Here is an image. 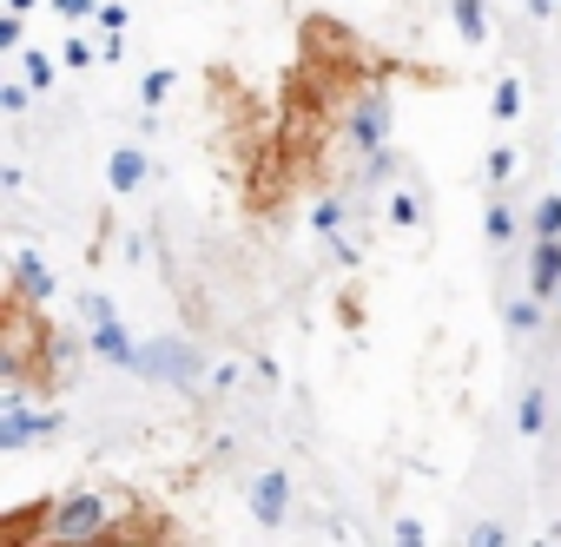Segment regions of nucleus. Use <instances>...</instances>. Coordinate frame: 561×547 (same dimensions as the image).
<instances>
[{"mask_svg": "<svg viewBox=\"0 0 561 547\" xmlns=\"http://www.w3.org/2000/svg\"><path fill=\"white\" fill-rule=\"evenodd\" d=\"M126 514H139L126 494H113V488H73V494H60V501L41 514V527H14V540H41V547H87V540L119 534V521H126Z\"/></svg>", "mask_w": 561, "mask_h": 547, "instance_id": "nucleus-1", "label": "nucleus"}, {"mask_svg": "<svg viewBox=\"0 0 561 547\" xmlns=\"http://www.w3.org/2000/svg\"><path fill=\"white\" fill-rule=\"evenodd\" d=\"M285 514H291V475L285 468H264L251 481V521L257 527H285Z\"/></svg>", "mask_w": 561, "mask_h": 547, "instance_id": "nucleus-2", "label": "nucleus"}, {"mask_svg": "<svg viewBox=\"0 0 561 547\" xmlns=\"http://www.w3.org/2000/svg\"><path fill=\"white\" fill-rule=\"evenodd\" d=\"M351 139H357L364 152H383V146H390V93H383V86H370V93L357 100V113H351Z\"/></svg>", "mask_w": 561, "mask_h": 547, "instance_id": "nucleus-3", "label": "nucleus"}, {"mask_svg": "<svg viewBox=\"0 0 561 547\" xmlns=\"http://www.w3.org/2000/svg\"><path fill=\"white\" fill-rule=\"evenodd\" d=\"M87 324H93V350H100L113 370H139V363H146V350L119 330V317H113V311H100V317H87Z\"/></svg>", "mask_w": 561, "mask_h": 547, "instance_id": "nucleus-4", "label": "nucleus"}, {"mask_svg": "<svg viewBox=\"0 0 561 547\" xmlns=\"http://www.w3.org/2000/svg\"><path fill=\"white\" fill-rule=\"evenodd\" d=\"M528 291L535 298H561V237H528Z\"/></svg>", "mask_w": 561, "mask_h": 547, "instance_id": "nucleus-5", "label": "nucleus"}, {"mask_svg": "<svg viewBox=\"0 0 561 547\" xmlns=\"http://www.w3.org/2000/svg\"><path fill=\"white\" fill-rule=\"evenodd\" d=\"M54 291L60 284H54V270L41 264V251H14V298L41 311V304H54Z\"/></svg>", "mask_w": 561, "mask_h": 547, "instance_id": "nucleus-6", "label": "nucleus"}, {"mask_svg": "<svg viewBox=\"0 0 561 547\" xmlns=\"http://www.w3.org/2000/svg\"><path fill=\"white\" fill-rule=\"evenodd\" d=\"M146 178H152V159H146V146H119V152H106V185H113L119 198H133Z\"/></svg>", "mask_w": 561, "mask_h": 547, "instance_id": "nucleus-7", "label": "nucleus"}, {"mask_svg": "<svg viewBox=\"0 0 561 547\" xmlns=\"http://www.w3.org/2000/svg\"><path fill=\"white\" fill-rule=\"evenodd\" d=\"M139 370H146V376H165V383H192V376H198V357H192L185 344H152Z\"/></svg>", "mask_w": 561, "mask_h": 547, "instance_id": "nucleus-8", "label": "nucleus"}, {"mask_svg": "<svg viewBox=\"0 0 561 547\" xmlns=\"http://www.w3.org/2000/svg\"><path fill=\"white\" fill-rule=\"evenodd\" d=\"M449 21H456L462 47H489V0H449Z\"/></svg>", "mask_w": 561, "mask_h": 547, "instance_id": "nucleus-9", "label": "nucleus"}, {"mask_svg": "<svg viewBox=\"0 0 561 547\" xmlns=\"http://www.w3.org/2000/svg\"><path fill=\"white\" fill-rule=\"evenodd\" d=\"M515 429H522L528 442L548 429V389H541V383H528V389H522V403H515Z\"/></svg>", "mask_w": 561, "mask_h": 547, "instance_id": "nucleus-10", "label": "nucleus"}, {"mask_svg": "<svg viewBox=\"0 0 561 547\" xmlns=\"http://www.w3.org/2000/svg\"><path fill=\"white\" fill-rule=\"evenodd\" d=\"M541 304H548V298H535V291H528V298H508V304H502L508 337H535V330H541Z\"/></svg>", "mask_w": 561, "mask_h": 547, "instance_id": "nucleus-11", "label": "nucleus"}, {"mask_svg": "<svg viewBox=\"0 0 561 547\" xmlns=\"http://www.w3.org/2000/svg\"><path fill=\"white\" fill-rule=\"evenodd\" d=\"M60 67H67V60H54V54H41V47H21V73L34 80V93H54Z\"/></svg>", "mask_w": 561, "mask_h": 547, "instance_id": "nucleus-12", "label": "nucleus"}, {"mask_svg": "<svg viewBox=\"0 0 561 547\" xmlns=\"http://www.w3.org/2000/svg\"><path fill=\"white\" fill-rule=\"evenodd\" d=\"M522 106H528L522 80H515V73H508V80H495V119H502V126H515V119H522Z\"/></svg>", "mask_w": 561, "mask_h": 547, "instance_id": "nucleus-13", "label": "nucleus"}, {"mask_svg": "<svg viewBox=\"0 0 561 547\" xmlns=\"http://www.w3.org/2000/svg\"><path fill=\"white\" fill-rule=\"evenodd\" d=\"M528 237H561V191L528 211Z\"/></svg>", "mask_w": 561, "mask_h": 547, "instance_id": "nucleus-14", "label": "nucleus"}, {"mask_svg": "<svg viewBox=\"0 0 561 547\" xmlns=\"http://www.w3.org/2000/svg\"><path fill=\"white\" fill-rule=\"evenodd\" d=\"M482 231H489V244H508V237H515V205H508V198H495V205H489V218H482Z\"/></svg>", "mask_w": 561, "mask_h": 547, "instance_id": "nucleus-15", "label": "nucleus"}, {"mask_svg": "<svg viewBox=\"0 0 561 547\" xmlns=\"http://www.w3.org/2000/svg\"><path fill=\"white\" fill-rule=\"evenodd\" d=\"M34 106V80L21 73V80H8V86H0V113H8V119H21Z\"/></svg>", "mask_w": 561, "mask_h": 547, "instance_id": "nucleus-16", "label": "nucleus"}, {"mask_svg": "<svg viewBox=\"0 0 561 547\" xmlns=\"http://www.w3.org/2000/svg\"><path fill=\"white\" fill-rule=\"evenodd\" d=\"M60 60H67L73 73H87V67H100V40H80V34H73V40H60Z\"/></svg>", "mask_w": 561, "mask_h": 547, "instance_id": "nucleus-17", "label": "nucleus"}, {"mask_svg": "<svg viewBox=\"0 0 561 547\" xmlns=\"http://www.w3.org/2000/svg\"><path fill=\"white\" fill-rule=\"evenodd\" d=\"M139 100H146V106H152V113H159V106H165V100H172V67H152V73H146V80H139Z\"/></svg>", "mask_w": 561, "mask_h": 547, "instance_id": "nucleus-18", "label": "nucleus"}, {"mask_svg": "<svg viewBox=\"0 0 561 547\" xmlns=\"http://www.w3.org/2000/svg\"><path fill=\"white\" fill-rule=\"evenodd\" d=\"M390 218H397V231H423V198L416 191H397L390 198Z\"/></svg>", "mask_w": 561, "mask_h": 547, "instance_id": "nucleus-19", "label": "nucleus"}, {"mask_svg": "<svg viewBox=\"0 0 561 547\" xmlns=\"http://www.w3.org/2000/svg\"><path fill=\"white\" fill-rule=\"evenodd\" d=\"M311 231H318V237H337V231H344V205H337V198H318V205H311Z\"/></svg>", "mask_w": 561, "mask_h": 547, "instance_id": "nucleus-20", "label": "nucleus"}, {"mask_svg": "<svg viewBox=\"0 0 561 547\" xmlns=\"http://www.w3.org/2000/svg\"><path fill=\"white\" fill-rule=\"evenodd\" d=\"M515 165H522V159H515V146H495L482 172H489V185H508V178H515Z\"/></svg>", "mask_w": 561, "mask_h": 547, "instance_id": "nucleus-21", "label": "nucleus"}, {"mask_svg": "<svg viewBox=\"0 0 561 547\" xmlns=\"http://www.w3.org/2000/svg\"><path fill=\"white\" fill-rule=\"evenodd\" d=\"M469 547H508V527H495V521H476V527H469Z\"/></svg>", "mask_w": 561, "mask_h": 547, "instance_id": "nucleus-22", "label": "nucleus"}, {"mask_svg": "<svg viewBox=\"0 0 561 547\" xmlns=\"http://www.w3.org/2000/svg\"><path fill=\"white\" fill-rule=\"evenodd\" d=\"M21 21H27V14H8V21H0V54H21V40H27Z\"/></svg>", "mask_w": 561, "mask_h": 547, "instance_id": "nucleus-23", "label": "nucleus"}, {"mask_svg": "<svg viewBox=\"0 0 561 547\" xmlns=\"http://www.w3.org/2000/svg\"><path fill=\"white\" fill-rule=\"evenodd\" d=\"M100 34H126V8H119V0H100Z\"/></svg>", "mask_w": 561, "mask_h": 547, "instance_id": "nucleus-24", "label": "nucleus"}, {"mask_svg": "<svg viewBox=\"0 0 561 547\" xmlns=\"http://www.w3.org/2000/svg\"><path fill=\"white\" fill-rule=\"evenodd\" d=\"M67 21H100V0H54Z\"/></svg>", "mask_w": 561, "mask_h": 547, "instance_id": "nucleus-25", "label": "nucleus"}, {"mask_svg": "<svg viewBox=\"0 0 561 547\" xmlns=\"http://www.w3.org/2000/svg\"><path fill=\"white\" fill-rule=\"evenodd\" d=\"M390 534H397V540H403V547H423V540H430V527H423V521H397V527H390Z\"/></svg>", "mask_w": 561, "mask_h": 547, "instance_id": "nucleus-26", "label": "nucleus"}, {"mask_svg": "<svg viewBox=\"0 0 561 547\" xmlns=\"http://www.w3.org/2000/svg\"><path fill=\"white\" fill-rule=\"evenodd\" d=\"M100 60H106V67H113V60H126V40H119V34H106V40H100Z\"/></svg>", "mask_w": 561, "mask_h": 547, "instance_id": "nucleus-27", "label": "nucleus"}, {"mask_svg": "<svg viewBox=\"0 0 561 547\" xmlns=\"http://www.w3.org/2000/svg\"><path fill=\"white\" fill-rule=\"evenodd\" d=\"M41 8V0H8V14H34Z\"/></svg>", "mask_w": 561, "mask_h": 547, "instance_id": "nucleus-28", "label": "nucleus"}, {"mask_svg": "<svg viewBox=\"0 0 561 547\" xmlns=\"http://www.w3.org/2000/svg\"><path fill=\"white\" fill-rule=\"evenodd\" d=\"M554 311H561V298H554Z\"/></svg>", "mask_w": 561, "mask_h": 547, "instance_id": "nucleus-29", "label": "nucleus"}]
</instances>
